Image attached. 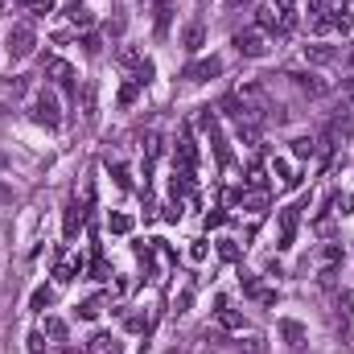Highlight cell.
I'll use <instances>...</instances> for the list:
<instances>
[{
  "mask_svg": "<svg viewBox=\"0 0 354 354\" xmlns=\"http://www.w3.org/2000/svg\"><path fill=\"white\" fill-rule=\"evenodd\" d=\"M29 115H33V124H41V128H58V124H62L58 95H54V91H37V95H33V107H29Z\"/></svg>",
  "mask_w": 354,
  "mask_h": 354,
  "instance_id": "1",
  "label": "cell"
},
{
  "mask_svg": "<svg viewBox=\"0 0 354 354\" xmlns=\"http://www.w3.org/2000/svg\"><path fill=\"white\" fill-rule=\"evenodd\" d=\"M235 50H239L243 58H264L268 54V33H260V29H239V33H235Z\"/></svg>",
  "mask_w": 354,
  "mask_h": 354,
  "instance_id": "2",
  "label": "cell"
},
{
  "mask_svg": "<svg viewBox=\"0 0 354 354\" xmlns=\"http://www.w3.org/2000/svg\"><path fill=\"white\" fill-rule=\"evenodd\" d=\"M4 41H8V54H12L17 62H21V58H29V54H33V46H37V37H33V29H29V25H12Z\"/></svg>",
  "mask_w": 354,
  "mask_h": 354,
  "instance_id": "3",
  "label": "cell"
},
{
  "mask_svg": "<svg viewBox=\"0 0 354 354\" xmlns=\"http://www.w3.org/2000/svg\"><path fill=\"white\" fill-rule=\"evenodd\" d=\"M223 75V58H202V62H189L185 66V79L189 83H206V79H218Z\"/></svg>",
  "mask_w": 354,
  "mask_h": 354,
  "instance_id": "4",
  "label": "cell"
},
{
  "mask_svg": "<svg viewBox=\"0 0 354 354\" xmlns=\"http://www.w3.org/2000/svg\"><path fill=\"white\" fill-rule=\"evenodd\" d=\"M46 75L58 83V87H66V91H75V66L66 62V58H50L46 62Z\"/></svg>",
  "mask_w": 354,
  "mask_h": 354,
  "instance_id": "5",
  "label": "cell"
},
{
  "mask_svg": "<svg viewBox=\"0 0 354 354\" xmlns=\"http://www.w3.org/2000/svg\"><path fill=\"white\" fill-rule=\"evenodd\" d=\"M214 317H218V326L227 330V334H243V313H235L227 301H218V309H214Z\"/></svg>",
  "mask_w": 354,
  "mask_h": 354,
  "instance_id": "6",
  "label": "cell"
},
{
  "mask_svg": "<svg viewBox=\"0 0 354 354\" xmlns=\"http://www.w3.org/2000/svg\"><path fill=\"white\" fill-rule=\"evenodd\" d=\"M272 8H276V21H280V37L292 33V25H297V0H276Z\"/></svg>",
  "mask_w": 354,
  "mask_h": 354,
  "instance_id": "7",
  "label": "cell"
},
{
  "mask_svg": "<svg viewBox=\"0 0 354 354\" xmlns=\"http://www.w3.org/2000/svg\"><path fill=\"white\" fill-rule=\"evenodd\" d=\"M305 62H313V66H330V62H338V50L334 46H305Z\"/></svg>",
  "mask_w": 354,
  "mask_h": 354,
  "instance_id": "8",
  "label": "cell"
},
{
  "mask_svg": "<svg viewBox=\"0 0 354 354\" xmlns=\"http://www.w3.org/2000/svg\"><path fill=\"white\" fill-rule=\"evenodd\" d=\"M62 12H66V21H71L75 29H91V21H95V17H91V8H87V4H79V0H71Z\"/></svg>",
  "mask_w": 354,
  "mask_h": 354,
  "instance_id": "9",
  "label": "cell"
},
{
  "mask_svg": "<svg viewBox=\"0 0 354 354\" xmlns=\"http://www.w3.org/2000/svg\"><path fill=\"white\" fill-rule=\"evenodd\" d=\"M202 41H206V29H202L198 21H194V25H185V33H181V46H185L189 54H198V50H202Z\"/></svg>",
  "mask_w": 354,
  "mask_h": 354,
  "instance_id": "10",
  "label": "cell"
},
{
  "mask_svg": "<svg viewBox=\"0 0 354 354\" xmlns=\"http://www.w3.org/2000/svg\"><path fill=\"white\" fill-rule=\"evenodd\" d=\"M194 161H198V149H194L189 136H181V140H177V165H181V169H194Z\"/></svg>",
  "mask_w": 354,
  "mask_h": 354,
  "instance_id": "11",
  "label": "cell"
},
{
  "mask_svg": "<svg viewBox=\"0 0 354 354\" xmlns=\"http://www.w3.org/2000/svg\"><path fill=\"white\" fill-rule=\"evenodd\" d=\"M297 210H301V206H292V210H284V214H280V248H288V243H292V231H297Z\"/></svg>",
  "mask_w": 354,
  "mask_h": 354,
  "instance_id": "12",
  "label": "cell"
},
{
  "mask_svg": "<svg viewBox=\"0 0 354 354\" xmlns=\"http://www.w3.org/2000/svg\"><path fill=\"white\" fill-rule=\"evenodd\" d=\"M288 79L297 83V91H305V95H326V83L317 75H288Z\"/></svg>",
  "mask_w": 354,
  "mask_h": 354,
  "instance_id": "13",
  "label": "cell"
},
{
  "mask_svg": "<svg viewBox=\"0 0 354 354\" xmlns=\"http://www.w3.org/2000/svg\"><path fill=\"white\" fill-rule=\"evenodd\" d=\"M91 354H124V351H120V342L111 334H95L91 338Z\"/></svg>",
  "mask_w": 354,
  "mask_h": 354,
  "instance_id": "14",
  "label": "cell"
},
{
  "mask_svg": "<svg viewBox=\"0 0 354 354\" xmlns=\"http://www.w3.org/2000/svg\"><path fill=\"white\" fill-rule=\"evenodd\" d=\"M169 17H174V4H169V0H157V25H153V29H157V37H165V33H169Z\"/></svg>",
  "mask_w": 354,
  "mask_h": 354,
  "instance_id": "15",
  "label": "cell"
},
{
  "mask_svg": "<svg viewBox=\"0 0 354 354\" xmlns=\"http://www.w3.org/2000/svg\"><path fill=\"white\" fill-rule=\"evenodd\" d=\"M83 227V206L79 202H71L66 206V239H75V231Z\"/></svg>",
  "mask_w": 354,
  "mask_h": 354,
  "instance_id": "16",
  "label": "cell"
},
{
  "mask_svg": "<svg viewBox=\"0 0 354 354\" xmlns=\"http://www.w3.org/2000/svg\"><path fill=\"white\" fill-rule=\"evenodd\" d=\"M280 334L288 338V346H301V342H305V326H297V322H288V317L280 322Z\"/></svg>",
  "mask_w": 354,
  "mask_h": 354,
  "instance_id": "17",
  "label": "cell"
},
{
  "mask_svg": "<svg viewBox=\"0 0 354 354\" xmlns=\"http://www.w3.org/2000/svg\"><path fill=\"white\" fill-rule=\"evenodd\" d=\"M21 8H25L29 17H37V21H41V17H50V12H54V0H21Z\"/></svg>",
  "mask_w": 354,
  "mask_h": 354,
  "instance_id": "18",
  "label": "cell"
},
{
  "mask_svg": "<svg viewBox=\"0 0 354 354\" xmlns=\"http://www.w3.org/2000/svg\"><path fill=\"white\" fill-rule=\"evenodd\" d=\"M25 95V79H0V99H21Z\"/></svg>",
  "mask_w": 354,
  "mask_h": 354,
  "instance_id": "19",
  "label": "cell"
},
{
  "mask_svg": "<svg viewBox=\"0 0 354 354\" xmlns=\"http://www.w3.org/2000/svg\"><path fill=\"white\" fill-rule=\"evenodd\" d=\"M107 231H111V235H128V231H132V214H111V218H107Z\"/></svg>",
  "mask_w": 354,
  "mask_h": 354,
  "instance_id": "20",
  "label": "cell"
},
{
  "mask_svg": "<svg viewBox=\"0 0 354 354\" xmlns=\"http://www.w3.org/2000/svg\"><path fill=\"white\" fill-rule=\"evenodd\" d=\"M272 174L280 177V185H297V174H292L288 161H272Z\"/></svg>",
  "mask_w": 354,
  "mask_h": 354,
  "instance_id": "21",
  "label": "cell"
},
{
  "mask_svg": "<svg viewBox=\"0 0 354 354\" xmlns=\"http://www.w3.org/2000/svg\"><path fill=\"white\" fill-rule=\"evenodd\" d=\"M99 313H103V301H99V297H91V301L79 305V317H83V322H95Z\"/></svg>",
  "mask_w": 354,
  "mask_h": 354,
  "instance_id": "22",
  "label": "cell"
},
{
  "mask_svg": "<svg viewBox=\"0 0 354 354\" xmlns=\"http://www.w3.org/2000/svg\"><path fill=\"white\" fill-rule=\"evenodd\" d=\"M124 29H128V21H124V12L115 8V12L107 17V37H124Z\"/></svg>",
  "mask_w": 354,
  "mask_h": 354,
  "instance_id": "23",
  "label": "cell"
},
{
  "mask_svg": "<svg viewBox=\"0 0 354 354\" xmlns=\"http://www.w3.org/2000/svg\"><path fill=\"white\" fill-rule=\"evenodd\" d=\"M115 62H120V66H132V71H136V66H140L145 58H140V50H132V46H124V50L115 54Z\"/></svg>",
  "mask_w": 354,
  "mask_h": 354,
  "instance_id": "24",
  "label": "cell"
},
{
  "mask_svg": "<svg viewBox=\"0 0 354 354\" xmlns=\"http://www.w3.org/2000/svg\"><path fill=\"white\" fill-rule=\"evenodd\" d=\"M313 149H317L313 136H297V140H292V157H313Z\"/></svg>",
  "mask_w": 354,
  "mask_h": 354,
  "instance_id": "25",
  "label": "cell"
},
{
  "mask_svg": "<svg viewBox=\"0 0 354 354\" xmlns=\"http://www.w3.org/2000/svg\"><path fill=\"white\" fill-rule=\"evenodd\" d=\"M218 256H223L227 264H235V260H239V243H235V239H218Z\"/></svg>",
  "mask_w": 354,
  "mask_h": 354,
  "instance_id": "26",
  "label": "cell"
},
{
  "mask_svg": "<svg viewBox=\"0 0 354 354\" xmlns=\"http://www.w3.org/2000/svg\"><path fill=\"white\" fill-rule=\"evenodd\" d=\"M29 305H33V309L41 313V309H50V305H54V292H50V288H37V292L29 297Z\"/></svg>",
  "mask_w": 354,
  "mask_h": 354,
  "instance_id": "27",
  "label": "cell"
},
{
  "mask_svg": "<svg viewBox=\"0 0 354 354\" xmlns=\"http://www.w3.org/2000/svg\"><path fill=\"white\" fill-rule=\"evenodd\" d=\"M46 334H50L54 342H62V338H66V322H62V317H46Z\"/></svg>",
  "mask_w": 354,
  "mask_h": 354,
  "instance_id": "28",
  "label": "cell"
},
{
  "mask_svg": "<svg viewBox=\"0 0 354 354\" xmlns=\"http://www.w3.org/2000/svg\"><path fill=\"white\" fill-rule=\"evenodd\" d=\"M317 260H322L326 268H330V264H338V260H342V248H338V243H326V248L317 252Z\"/></svg>",
  "mask_w": 354,
  "mask_h": 354,
  "instance_id": "29",
  "label": "cell"
},
{
  "mask_svg": "<svg viewBox=\"0 0 354 354\" xmlns=\"http://www.w3.org/2000/svg\"><path fill=\"white\" fill-rule=\"evenodd\" d=\"M75 272H79V264H75V260H62L54 276H58V284H66V280H75Z\"/></svg>",
  "mask_w": 354,
  "mask_h": 354,
  "instance_id": "30",
  "label": "cell"
},
{
  "mask_svg": "<svg viewBox=\"0 0 354 354\" xmlns=\"http://www.w3.org/2000/svg\"><path fill=\"white\" fill-rule=\"evenodd\" d=\"M111 177H115V185H120V189H128V185H132V177H128V165H111Z\"/></svg>",
  "mask_w": 354,
  "mask_h": 354,
  "instance_id": "31",
  "label": "cell"
},
{
  "mask_svg": "<svg viewBox=\"0 0 354 354\" xmlns=\"http://www.w3.org/2000/svg\"><path fill=\"white\" fill-rule=\"evenodd\" d=\"M136 95H140V83H136V79H132V83H128V87L120 91V103H124V107H128V103H132V99H136Z\"/></svg>",
  "mask_w": 354,
  "mask_h": 354,
  "instance_id": "32",
  "label": "cell"
},
{
  "mask_svg": "<svg viewBox=\"0 0 354 354\" xmlns=\"http://www.w3.org/2000/svg\"><path fill=\"white\" fill-rule=\"evenodd\" d=\"M248 185H252V189H268V177H264V169H252V174H248Z\"/></svg>",
  "mask_w": 354,
  "mask_h": 354,
  "instance_id": "33",
  "label": "cell"
},
{
  "mask_svg": "<svg viewBox=\"0 0 354 354\" xmlns=\"http://www.w3.org/2000/svg\"><path fill=\"white\" fill-rule=\"evenodd\" d=\"M128 330H132V334H140V330H149V317H140V313H132V317H128Z\"/></svg>",
  "mask_w": 354,
  "mask_h": 354,
  "instance_id": "34",
  "label": "cell"
},
{
  "mask_svg": "<svg viewBox=\"0 0 354 354\" xmlns=\"http://www.w3.org/2000/svg\"><path fill=\"white\" fill-rule=\"evenodd\" d=\"M29 354H46V342H41V334H29Z\"/></svg>",
  "mask_w": 354,
  "mask_h": 354,
  "instance_id": "35",
  "label": "cell"
},
{
  "mask_svg": "<svg viewBox=\"0 0 354 354\" xmlns=\"http://www.w3.org/2000/svg\"><path fill=\"white\" fill-rule=\"evenodd\" d=\"M189 301H194V288H185V292L177 297V313H185V309H189Z\"/></svg>",
  "mask_w": 354,
  "mask_h": 354,
  "instance_id": "36",
  "label": "cell"
},
{
  "mask_svg": "<svg viewBox=\"0 0 354 354\" xmlns=\"http://www.w3.org/2000/svg\"><path fill=\"white\" fill-rule=\"evenodd\" d=\"M91 280H107V264H103V260H95V268H91Z\"/></svg>",
  "mask_w": 354,
  "mask_h": 354,
  "instance_id": "37",
  "label": "cell"
},
{
  "mask_svg": "<svg viewBox=\"0 0 354 354\" xmlns=\"http://www.w3.org/2000/svg\"><path fill=\"white\" fill-rule=\"evenodd\" d=\"M83 50H87V54H99V37H95V33L83 37Z\"/></svg>",
  "mask_w": 354,
  "mask_h": 354,
  "instance_id": "38",
  "label": "cell"
},
{
  "mask_svg": "<svg viewBox=\"0 0 354 354\" xmlns=\"http://www.w3.org/2000/svg\"><path fill=\"white\" fill-rule=\"evenodd\" d=\"M8 202H12V185H4V181H0V206H8Z\"/></svg>",
  "mask_w": 354,
  "mask_h": 354,
  "instance_id": "39",
  "label": "cell"
},
{
  "mask_svg": "<svg viewBox=\"0 0 354 354\" xmlns=\"http://www.w3.org/2000/svg\"><path fill=\"white\" fill-rule=\"evenodd\" d=\"M223 4H227V8H243L248 0H223Z\"/></svg>",
  "mask_w": 354,
  "mask_h": 354,
  "instance_id": "40",
  "label": "cell"
},
{
  "mask_svg": "<svg viewBox=\"0 0 354 354\" xmlns=\"http://www.w3.org/2000/svg\"><path fill=\"white\" fill-rule=\"evenodd\" d=\"M0 169H8V157H4V153H0Z\"/></svg>",
  "mask_w": 354,
  "mask_h": 354,
  "instance_id": "41",
  "label": "cell"
},
{
  "mask_svg": "<svg viewBox=\"0 0 354 354\" xmlns=\"http://www.w3.org/2000/svg\"><path fill=\"white\" fill-rule=\"evenodd\" d=\"M169 354H185V351H181V346H177V351H169Z\"/></svg>",
  "mask_w": 354,
  "mask_h": 354,
  "instance_id": "42",
  "label": "cell"
}]
</instances>
